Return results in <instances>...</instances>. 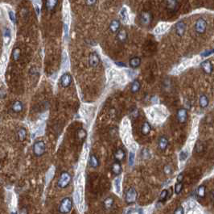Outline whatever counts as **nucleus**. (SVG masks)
Here are the masks:
<instances>
[{
	"label": "nucleus",
	"instance_id": "obj_3",
	"mask_svg": "<svg viewBox=\"0 0 214 214\" xmlns=\"http://www.w3.org/2000/svg\"><path fill=\"white\" fill-rule=\"evenodd\" d=\"M71 182V176L69 175V173L64 171L61 173V175L60 176V178L57 182V185L60 188H65L68 186V184H70Z\"/></svg>",
	"mask_w": 214,
	"mask_h": 214
},
{
	"label": "nucleus",
	"instance_id": "obj_28",
	"mask_svg": "<svg viewBox=\"0 0 214 214\" xmlns=\"http://www.w3.org/2000/svg\"><path fill=\"white\" fill-rule=\"evenodd\" d=\"M20 49H19V48H16L14 50H13V54H12V57H13V59L15 60V61H17V60L19 59V57H20Z\"/></svg>",
	"mask_w": 214,
	"mask_h": 214
},
{
	"label": "nucleus",
	"instance_id": "obj_18",
	"mask_svg": "<svg viewBox=\"0 0 214 214\" xmlns=\"http://www.w3.org/2000/svg\"><path fill=\"white\" fill-rule=\"evenodd\" d=\"M12 108V110H13V112H15L16 113L20 112H22L23 109H24V104H23V103L21 101L17 100V101H15L13 103Z\"/></svg>",
	"mask_w": 214,
	"mask_h": 214
},
{
	"label": "nucleus",
	"instance_id": "obj_21",
	"mask_svg": "<svg viewBox=\"0 0 214 214\" xmlns=\"http://www.w3.org/2000/svg\"><path fill=\"white\" fill-rule=\"evenodd\" d=\"M209 101L208 98L205 95H201L199 98V104L201 108H205L208 106Z\"/></svg>",
	"mask_w": 214,
	"mask_h": 214
},
{
	"label": "nucleus",
	"instance_id": "obj_23",
	"mask_svg": "<svg viewBox=\"0 0 214 214\" xmlns=\"http://www.w3.org/2000/svg\"><path fill=\"white\" fill-rule=\"evenodd\" d=\"M140 88H141V83L138 80H134L133 81V83L131 84V86H130V91H131L132 93H135L138 92L139 91H140Z\"/></svg>",
	"mask_w": 214,
	"mask_h": 214
},
{
	"label": "nucleus",
	"instance_id": "obj_1",
	"mask_svg": "<svg viewBox=\"0 0 214 214\" xmlns=\"http://www.w3.org/2000/svg\"><path fill=\"white\" fill-rule=\"evenodd\" d=\"M73 207L72 199L69 197H65L62 199L59 206V212L61 214H68L70 213Z\"/></svg>",
	"mask_w": 214,
	"mask_h": 214
},
{
	"label": "nucleus",
	"instance_id": "obj_6",
	"mask_svg": "<svg viewBox=\"0 0 214 214\" xmlns=\"http://www.w3.org/2000/svg\"><path fill=\"white\" fill-rule=\"evenodd\" d=\"M101 59L99 55L96 52H92L89 55V65L92 68H96L100 64Z\"/></svg>",
	"mask_w": 214,
	"mask_h": 214
},
{
	"label": "nucleus",
	"instance_id": "obj_2",
	"mask_svg": "<svg viewBox=\"0 0 214 214\" xmlns=\"http://www.w3.org/2000/svg\"><path fill=\"white\" fill-rule=\"evenodd\" d=\"M33 154L36 157H41L46 151V146L44 141H37L34 143L32 147Z\"/></svg>",
	"mask_w": 214,
	"mask_h": 214
},
{
	"label": "nucleus",
	"instance_id": "obj_33",
	"mask_svg": "<svg viewBox=\"0 0 214 214\" xmlns=\"http://www.w3.org/2000/svg\"><path fill=\"white\" fill-rule=\"evenodd\" d=\"M86 135H87V133H86V132H85V129H80V130H78V133H77V136H78V137H79L80 139L81 140H84L86 137Z\"/></svg>",
	"mask_w": 214,
	"mask_h": 214
},
{
	"label": "nucleus",
	"instance_id": "obj_15",
	"mask_svg": "<svg viewBox=\"0 0 214 214\" xmlns=\"http://www.w3.org/2000/svg\"><path fill=\"white\" fill-rule=\"evenodd\" d=\"M111 170L114 175H115V176H119L121 173H122V168L120 162L115 161V162L113 163V165H112Z\"/></svg>",
	"mask_w": 214,
	"mask_h": 214
},
{
	"label": "nucleus",
	"instance_id": "obj_19",
	"mask_svg": "<svg viewBox=\"0 0 214 214\" xmlns=\"http://www.w3.org/2000/svg\"><path fill=\"white\" fill-rule=\"evenodd\" d=\"M27 130L25 128H20L17 132V137L19 141H25L27 137Z\"/></svg>",
	"mask_w": 214,
	"mask_h": 214
},
{
	"label": "nucleus",
	"instance_id": "obj_35",
	"mask_svg": "<svg viewBox=\"0 0 214 214\" xmlns=\"http://www.w3.org/2000/svg\"><path fill=\"white\" fill-rule=\"evenodd\" d=\"M9 17L11 19V20H12V23L15 24L16 17H15V14L14 13V12H12V11H10V12H9Z\"/></svg>",
	"mask_w": 214,
	"mask_h": 214
},
{
	"label": "nucleus",
	"instance_id": "obj_32",
	"mask_svg": "<svg viewBox=\"0 0 214 214\" xmlns=\"http://www.w3.org/2000/svg\"><path fill=\"white\" fill-rule=\"evenodd\" d=\"M167 196H168V191L167 189L162 191L160 196H159V201H164L165 199H167Z\"/></svg>",
	"mask_w": 214,
	"mask_h": 214
},
{
	"label": "nucleus",
	"instance_id": "obj_13",
	"mask_svg": "<svg viewBox=\"0 0 214 214\" xmlns=\"http://www.w3.org/2000/svg\"><path fill=\"white\" fill-rule=\"evenodd\" d=\"M167 146H168V140L167 139V137L163 136V137H160L159 138L158 146L160 150H162V151L166 150V149L167 148Z\"/></svg>",
	"mask_w": 214,
	"mask_h": 214
},
{
	"label": "nucleus",
	"instance_id": "obj_11",
	"mask_svg": "<svg viewBox=\"0 0 214 214\" xmlns=\"http://www.w3.org/2000/svg\"><path fill=\"white\" fill-rule=\"evenodd\" d=\"M200 66H201V68H202L203 71L205 72L206 75H211L212 72L213 70V64H212V62L209 61V60H205V61H204V62H201V64H200Z\"/></svg>",
	"mask_w": 214,
	"mask_h": 214
},
{
	"label": "nucleus",
	"instance_id": "obj_4",
	"mask_svg": "<svg viewBox=\"0 0 214 214\" xmlns=\"http://www.w3.org/2000/svg\"><path fill=\"white\" fill-rule=\"evenodd\" d=\"M207 26H208L207 21L204 18H199L195 23L194 28H195L196 33L198 34H204L206 32Z\"/></svg>",
	"mask_w": 214,
	"mask_h": 214
},
{
	"label": "nucleus",
	"instance_id": "obj_27",
	"mask_svg": "<svg viewBox=\"0 0 214 214\" xmlns=\"http://www.w3.org/2000/svg\"><path fill=\"white\" fill-rule=\"evenodd\" d=\"M206 188L205 185H200L197 189V196L199 198H204L205 196Z\"/></svg>",
	"mask_w": 214,
	"mask_h": 214
},
{
	"label": "nucleus",
	"instance_id": "obj_29",
	"mask_svg": "<svg viewBox=\"0 0 214 214\" xmlns=\"http://www.w3.org/2000/svg\"><path fill=\"white\" fill-rule=\"evenodd\" d=\"M114 186H115V191L117 193L120 192V178H116L114 181Z\"/></svg>",
	"mask_w": 214,
	"mask_h": 214
},
{
	"label": "nucleus",
	"instance_id": "obj_42",
	"mask_svg": "<svg viewBox=\"0 0 214 214\" xmlns=\"http://www.w3.org/2000/svg\"><path fill=\"white\" fill-rule=\"evenodd\" d=\"M12 214H17V213H12Z\"/></svg>",
	"mask_w": 214,
	"mask_h": 214
},
{
	"label": "nucleus",
	"instance_id": "obj_34",
	"mask_svg": "<svg viewBox=\"0 0 214 214\" xmlns=\"http://www.w3.org/2000/svg\"><path fill=\"white\" fill-rule=\"evenodd\" d=\"M135 162V153L134 152H130L129 155V164L130 166H132Z\"/></svg>",
	"mask_w": 214,
	"mask_h": 214
},
{
	"label": "nucleus",
	"instance_id": "obj_38",
	"mask_svg": "<svg viewBox=\"0 0 214 214\" xmlns=\"http://www.w3.org/2000/svg\"><path fill=\"white\" fill-rule=\"evenodd\" d=\"M97 0H85V4L89 7H92L96 4Z\"/></svg>",
	"mask_w": 214,
	"mask_h": 214
},
{
	"label": "nucleus",
	"instance_id": "obj_14",
	"mask_svg": "<svg viewBox=\"0 0 214 214\" xmlns=\"http://www.w3.org/2000/svg\"><path fill=\"white\" fill-rule=\"evenodd\" d=\"M128 38V34L125 30H119L117 33V40L120 43H125Z\"/></svg>",
	"mask_w": 214,
	"mask_h": 214
},
{
	"label": "nucleus",
	"instance_id": "obj_8",
	"mask_svg": "<svg viewBox=\"0 0 214 214\" xmlns=\"http://www.w3.org/2000/svg\"><path fill=\"white\" fill-rule=\"evenodd\" d=\"M72 81H73V78H72V76H71L68 73H65L64 75H61V79H60V83L62 87L64 88H67L68 86H70L71 83H72Z\"/></svg>",
	"mask_w": 214,
	"mask_h": 214
},
{
	"label": "nucleus",
	"instance_id": "obj_17",
	"mask_svg": "<svg viewBox=\"0 0 214 214\" xmlns=\"http://www.w3.org/2000/svg\"><path fill=\"white\" fill-rule=\"evenodd\" d=\"M167 1V8L170 12H175L178 7V0H166Z\"/></svg>",
	"mask_w": 214,
	"mask_h": 214
},
{
	"label": "nucleus",
	"instance_id": "obj_10",
	"mask_svg": "<svg viewBox=\"0 0 214 214\" xmlns=\"http://www.w3.org/2000/svg\"><path fill=\"white\" fill-rule=\"evenodd\" d=\"M176 117L179 123L184 124L187 121V119H188V111L185 108H179L176 113Z\"/></svg>",
	"mask_w": 214,
	"mask_h": 214
},
{
	"label": "nucleus",
	"instance_id": "obj_31",
	"mask_svg": "<svg viewBox=\"0 0 214 214\" xmlns=\"http://www.w3.org/2000/svg\"><path fill=\"white\" fill-rule=\"evenodd\" d=\"M183 187H184V184L183 183H177L176 185H175V192L176 194H179L183 190Z\"/></svg>",
	"mask_w": 214,
	"mask_h": 214
},
{
	"label": "nucleus",
	"instance_id": "obj_5",
	"mask_svg": "<svg viewBox=\"0 0 214 214\" xmlns=\"http://www.w3.org/2000/svg\"><path fill=\"white\" fill-rule=\"evenodd\" d=\"M139 21L144 26H148L152 22V14L150 12H143L139 15Z\"/></svg>",
	"mask_w": 214,
	"mask_h": 214
},
{
	"label": "nucleus",
	"instance_id": "obj_26",
	"mask_svg": "<svg viewBox=\"0 0 214 214\" xmlns=\"http://www.w3.org/2000/svg\"><path fill=\"white\" fill-rule=\"evenodd\" d=\"M103 205H104V208H106V209L111 208L113 207V205H114V199L112 197H110V196L106 197V199H104V201H103Z\"/></svg>",
	"mask_w": 214,
	"mask_h": 214
},
{
	"label": "nucleus",
	"instance_id": "obj_24",
	"mask_svg": "<svg viewBox=\"0 0 214 214\" xmlns=\"http://www.w3.org/2000/svg\"><path fill=\"white\" fill-rule=\"evenodd\" d=\"M151 129V125H150L149 123H148V122H145V123H143V125H142L141 133H142V134L144 135V136H147V135H148V134L150 133Z\"/></svg>",
	"mask_w": 214,
	"mask_h": 214
},
{
	"label": "nucleus",
	"instance_id": "obj_20",
	"mask_svg": "<svg viewBox=\"0 0 214 214\" xmlns=\"http://www.w3.org/2000/svg\"><path fill=\"white\" fill-rule=\"evenodd\" d=\"M115 159L117 162H122L125 158V152L123 149H118L115 152Z\"/></svg>",
	"mask_w": 214,
	"mask_h": 214
},
{
	"label": "nucleus",
	"instance_id": "obj_37",
	"mask_svg": "<svg viewBox=\"0 0 214 214\" xmlns=\"http://www.w3.org/2000/svg\"><path fill=\"white\" fill-rule=\"evenodd\" d=\"M179 157H180V160L181 161H184L187 157H188V152L186 151V150H184V151H182L180 153V155H179Z\"/></svg>",
	"mask_w": 214,
	"mask_h": 214
},
{
	"label": "nucleus",
	"instance_id": "obj_12",
	"mask_svg": "<svg viewBox=\"0 0 214 214\" xmlns=\"http://www.w3.org/2000/svg\"><path fill=\"white\" fill-rule=\"evenodd\" d=\"M121 28V23L120 21L118 20H113L110 22V26H109V28L110 30V32L113 33H117L119 30H120Z\"/></svg>",
	"mask_w": 214,
	"mask_h": 214
},
{
	"label": "nucleus",
	"instance_id": "obj_40",
	"mask_svg": "<svg viewBox=\"0 0 214 214\" xmlns=\"http://www.w3.org/2000/svg\"><path fill=\"white\" fill-rule=\"evenodd\" d=\"M19 214H28V210L26 207H22V208L19 209Z\"/></svg>",
	"mask_w": 214,
	"mask_h": 214
},
{
	"label": "nucleus",
	"instance_id": "obj_7",
	"mask_svg": "<svg viewBox=\"0 0 214 214\" xmlns=\"http://www.w3.org/2000/svg\"><path fill=\"white\" fill-rule=\"evenodd\" d=\"M175 29H176V35L179 36V37H183V36H184L185 32H186V29H187L186 23L182 20L177 22L176 24V26H175Z\"/></svg>",
	"mask_w": 214,
	"mask_h": 214
},
{
	"label": "nucleus",
	"instance_id": "obj_9",
	"mask_svg": "<svg viewBox=\"0 0 214 214\" xmlns=\"http://www.w3.org/2000/svg\"><path fill=\"white\" fill-rule=\"evenodd\" d=\"M137 199V192L135 188H130L126 193V202L127 204H132Z\"/></svg>",
	"mask_w": 214,
	"mask_h": 214
},
{
	"label": "nucleus",
	"instance_id": "obj_30",
	"mask_svg": "<svg viewBox=\"0 0 214 214\" xmlns=\"http://www.w3.org/2000/svg\"><path fill=\"white\" fill-rule=\"evenodd\" d=\"M11 32L10 29H6L5 30V33H4V40H5V43L8 45L9 42L11 41Z\"/></svg>",
	"mask_w": 214,
	"mask_h": 214
},
{
	"label": "nucleus",
	"instance_id": "obj_25",
	"mask_svg": "<svg viewBox=\"0 0 214 214\" xmlns=\"http://www.w3.org/2000/svg\"><path fill=\"white\" fill-rule=\"evenodd\" d=\"M89 166L91 167L97 168L99 166V160H98V158L95 155H91L89 160Z\"/></svg>",
	"mask_w": 214,
	"mask_h": 214
},
{
	"label": "nucleus",
	"instance_id": "obj_39",
	"mask_svg": "<svg viewBox=\"0 0 214 214\" xmlns=\"http://www.w3.org/2000/svg\"><path fill=\"white\" fill-rule=\"evenodd\" d=\"M164 171L165 174H167V175H169L171 172V166L169 165H166L164 168Z\"/></svg>",
	"mask_w": 214,
	"mask_h": 214
},
{
	"label": "nucleus",
	"instance_id": "obj_36",
	"mask_svg": "<svg viewBox=\"0 0 214 214\" xmlns=\"http://www.w3.org/2000/svg\"><path fill=\"white\" fill-rule=\"evenodd\" d=\"M174 214H184V210L182 206H179L178 208H176V210L174 211Z\"/></svg>",
	"mask_w": 214,
	"mask_h": 214
},
{
	"label": "nucleus",
	"instance_id": "obj_22",
	"mask_svg": "<svg viewBox=\"0 0 214 214\" xmlns=\"http://www.w3.org/2000/svg\"><path fill=\"white\" fill-rule=\"evenodd\" d=\"M58 0H46V7L49 12H53L57 6Z\"/></svg>",
	"mask_w": 214,
	"mask_h": 214
},
{
	"label": "nucleus",
	"instance_id": "obj_16",
	"mask_svg": "<svg viewBox=\"0 0 214 214\" xmlns=\"http://www.w3.org/2000/svg\"><path fill=\"white\" fill-rule=\"evenodd\" d=\"M141 62H142V60L139 57H134L130 58L129 61V65L133 69H136L139 67V65H141Z\"/></svg>",
	"mask_w": 214,
	"mask_h": 214
},
{
	"label": "nucleus",
	"instance_id": "obj_41",
	"mask_svg": "<svg viewBox=\"0 0 214 214\" xmlns=\"http://www.w3.org/2000/svg\"><path fill=\"white\" fill-rule=\"evenodd\" d=\"M184 180V174L183 173H180L179 176H177V182L178 183H181Z\"/></svg>",
	"mask_w": 214,
	"mask_h": 214
}]
</instances>
